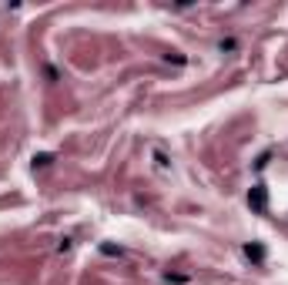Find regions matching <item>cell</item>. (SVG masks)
I'll list each match as a JSON object with an SVG mask.
<instances>
[{
  "label": "cell",
  "instance_id": "obj_1",
  "mask_svg": "<svg viewBox=\"0 0 288 285\" xmlns=\"http://www.w3.org/2000/svg\"><path fill=\"white\" fill-rule=\"evenodd\" d=\"M248 205L255 208L258 215H265V212H268V198H265V185H255V188L248 191Z\"/></svg>",
  "mask_w": 288,
  "mask_h": 285
},
{
  "label": "cell",
  "instance_id": "obj_2",
  "mask_svg": "<svg viewBox=\"0 0 288 285\" xmlns=\"http://www.w3.org/2000/svg\"><path fill=\"white\" fill-rule=\"evenodd\" d=\"M245 255H248V259H262V248H251V245H248V248H245Z\"/></svg>",
  "mask_w": 288,
  "mask_h": 285
}]
</instances>
